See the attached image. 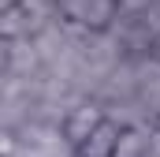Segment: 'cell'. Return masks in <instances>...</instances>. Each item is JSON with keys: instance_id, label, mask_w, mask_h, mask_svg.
Instances as JSON below:
<instances>
[{"instance_id": "cell-1", "label": "cell", "mask_w": 160, "mask_h": 157, "mask_svg": "<svg viewBox=\"0 0 160 157\" xmlns=\"http://www.w3.org/2000/svg\"><path fill=\"white\" fill-rule=\"evenodd\" d=\"M45 68L34 38H4L0 45V71H11L19 78H34Z\"/></svg>"}, {"instance_id": "cell-2", "label": "cell", "mask_w": 160, "mask_h": 157, "mask_svg": "<svg viewBox=\"0 0 160 157\" xmlns=\"http://www.w3.org/2000/svg\"><path fill=\"white\" fill-rule=\"evenodd\" d=\"M101 120H104V105H101L97 97H86L82 105H75V109L67 112V120H63V135H67L75 146H82V142L89 138V131H93Z\"/></svg>"}, {"instance_id": "cell-3", "label": "cell", "mask_w": 160, "mask_h": 157, "mask_svg": "<svg viewBox=\"0 0 160 157\" xmlns=\"http://www.w3.org/2000/svg\"><path fill=\"white\" fill-rule=\"evenodd\" d=\"M119 135H123V127L104 116L93 131H89V138L78 146V154H82V157H116V142H119Z\"/></svg>"}, {"instance_id": "cell-4", "label": "cell", "mask_w": 160, "mask_h": 157, "mask_svg": "<svg viewBox=\"0 0 160 157\" xmlns=\"http://www.w3.org/2000/svg\"><path fill=\"white\" fill-rule=\"evenodd\" d=\"M153 131H157V123H149V127H123L119 142H116V157H149Z\"/></svg>"}, {"instance_id": "cell-5", "label": "cell", "mask_w": 160, "mask_h": 157, "mask_svg": "<svg viewBox=\"0 0 160 157\" xmlns=\"http://www.w3.org/2000/svg\"><path fill=\"white\" fill-rule=\"evenodd\" d=\"M153 4H160V0H119L123 11H145V8H153Z\"/></svg>"}]
</instances>
